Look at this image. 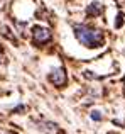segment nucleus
<instances>
[{
    "label": "nucleus",
    "instance_id": "obj_1",
    "mask_svg": "<svg viewBox=\"0 0 125 134\" xmlns=\"http://www.w3.org/2000/svg\"><path fill=\"white\" fill-rule=\"evenodd\" d=\"M74 36L86 48H95V46L102 44V41H103V34L100 31L90 29V27H85V26L74 27Z\"/></svg>",
    "mask_w": 125,
    "mask_h": 134
},
{
    "label": "nucleus",
    "instance_id": "obj_2",
    "mask_svg": "<svg viewBox=\"0 0 125 134\" xmlns=\"http://www.w3.org/2000/svg\"><path fill=\"white\" fill-rule=\"evenodd\" d=\"M66 80H68V76H66L64 68H54L53 71L49 73V82L56 87H63L66 83Z\"/></svg>",
    "mask_w": 125,
    "mask_h": 134
},
{
    "label": "nucleus",
    "instance_id": "obj_3",
    "mask_svg": "<svg viewBox=\"0 0 125 134\" xmlns=\"http://www.w3.org/2000/svg\"><path fill=\"white\" fill-rule=\"evenodd\" d=\"M32 37L37 44H42V43H47L51 41V31L46 29V27H34L32 29Z\"/></svg>",
    "mask_w": 125,
    "mask_h": 134
},
{
    "label": "nucleus",
    "instance_id": "obj_4",
    "mask_svg": "<svg viewBox=\"0 0 125 134\" xmlns=\"http://www.w3.org/2000/svg\"><path fill=\"white\" fill-rule=\"evenodd\" d=\"M39 126H42V131H46L47 134H56L58 131V126L54 124V122H46V121H42V122H39Z\"/></svg>",
    "mask_w": 125,
    "mask_h": 134
},
{
    "label": "nucleus",
    "instance_id": "obj_5",
    "mask_svg": "<svg viewBox=\"0 0 125 134\" xmlns=\"http://www.w3.org/2000/svg\"><path fill=\"white\" fill-rule=\"evenodd\" d=\"M0 34H2L3 37H7V39H10V41H14V43H17L15 36H14V34L10 32V29H9L7 26H3V24H0Z\"/></svg>",
    "mask_w": 125,
    "mask_h": 134
},
{
    "label": "nucleus",
    "instance_id": "obj_6",
    "mask_svg": "<svg viewBox=\"0 0 125 134\" xmlns=\"http://www.w3.org/2000/svg\"><path fill=\"white\" fill-rule=\"evenodd\" d=\"M102 5H100L98 2H93L91 5L88 7V15H100V14H102Z\"/></svg>",
    "mask_w": 125,
    "mask_h": 134
},
{
    "label": "nucleus",
    "instance_id": "obj_7",
    "mask_svg": "<svg viewBox=\"0 0 125 134\" xmlns=\"http://www.w3.org/2000/svg\"><path fill=\"white\" fill-rule=\"evenodd\" d=\"M91 119H93V121H102V114H100L98 110H96V112L93 110L91 112Z\"/></svg>",
    "mask_w": 125,
    "mask_h": 134
},
{
    "label": "nucleus",
    "instance_id": "obj_8",
    "mask_svg": "<svg viewBox=\"0 0 125 134\" xmlns=\"http://www.w3.org/2000/svg\"><path fill=\"white\" fill-rule=\"evenodd\" d=\"M3 63H5V56L0 53V65H3Z\"/></svg>",
    "mask_w": 125,
    "mask_h": 134
}]
</instances>
